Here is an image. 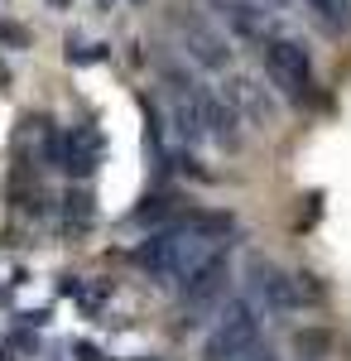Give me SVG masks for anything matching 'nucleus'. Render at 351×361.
<instances>
[{"mask_svg": "<svg viewBox=\"0 0 351 361\" xmlns=\"http://www.w3.org/2000/svg\"><path fill=\"white\" fill-rule=\"evenodd\" d=\"M49 5H54V10H63V5H68V0H49Z\"/></svg>", "mask_w": 351, "mask_h": 361, "instance_id": "f8f14e48", "label": "nucleus"}, {"mask_svg": "<svg viewBox=\"0 0 351 361\" xmlns=\"http://www.w3.org/2000/svg\"><path fill=\"white\" fill-rule=\"evenodd\" d=\"M197 97V116H202V130L221 145V149H241V111L231 106V97H216L207 87H192Z\"/></svg>", "mask_w": 351, "mask_h": 361, "instance_id": "423d86ee", "label": "nucleus"}, {"mask_svg": "<svg viewBox=\"0 0 351 361\" xmlns=\"http://www.w3.org/2000/svg\"><path fill=\"white\" fill-rule=\"evenodd\" d=\"M178 289H183V323H202V313L221 299V289H226V250H212L192 275L178 279Z\"/></svg>", "mask_w": 351, "mask_h": 361, "instance_id": "7ed1b4c3", "label": "nucleus"}, {"mask_svg": "<svg viewBox=\"0 0 351 361\" xmlns=\"http://www.w3.org/2000/svg\"><path fill=\"white\" fill-rule=\"evenodd\" d=\"M250 289H255V299H265V308H279V313H294L308 304L298 275H284L279 265H265V260L250 265Z\"/></svg>", "mask_w": 351, "mask_h": 361, "instance_id": "39448f33", "label": "nucleus"}, {"mask_svg": "<svg viewBox=\"0 0 351 361\" xmlns=\"http://www.w3.org/2000/svg\"><path fill=\"white\" fill-rule=\"evenodd\" d=\"M78 357H82V361H101V357H97V347H87V342L78 347Z\"/></svg>", "mask_w": 351, "mask_h": 361, "instance_id": "9b49d317", "label": "nucleus"}, {"mask_svg": "<svg viewBox=\"0 0 351 361\" xmlns=\"http://www.w3.org/2000/svg\"><path fill=\"white\" fill-rule=\"evenodd\" d=\"M173 29L183 34V49H188L192 63H202V68H212V73H221V68L231 63L226 39H221L207 20H197V15H188V10H178V15H173Z\"/></svg>", "mask_w": 351, "mask_h": 361, "instance_id": "20e7f679", "label": "nucleus"}, {"mask_svg": "<svg viewBox=\"0 0 351 361\" xmlns=\"http://www.w3.org/2000/svg\"><path fill=\"white\" fill-rule=\"evenodd\" d=\"M260 337V308L255 299H231L221 308V323H216L212 342H207V361H236L245 347H255Z\"/></svg>", "mask_w": 351, "mask_h": 361, "instance_id": "f03ea898", "label": "nucleus"}, {"mask_svg": "<svg viewBox=\"0 0 351 361\" xmlns=\"http://www.w3.org/2000/svg\"><path fill=\"white\" fill-rule=\"evenodd\" d=\"M68 222H78V226L92 222V197H87V193H73V197H68Z\"/></svg>", "mask_w": 351, "mask_h": 361, "instance_id": "9d476101", "label": "nucleus"}, {"mask_svg": "<svg viewBox=\"0 0 351 361\" xmlns=\"http://www.w3.org/2000/svg\"><path fill=\"white\" fill-rule=\"evenodd\" d=\"M97 145H101L97 130H73V135H68V154H63V169L78 173V178H87V173L97 169Z\"/></svg>", "mask_w": 351, "mask_h": 361, "instance_id": "6e6552de", "label": "nucleus"}, {"mask_svg": "<svg viewBox=\"0 0 351 361\" xmlns=\"http://www.w3.org/2000/svg\"><path fill=\"white\" fill-rule=\"evenodd\" d=\"M313 5V15L323 20L327 34H347L351 29V0H308Z\"/></svg>", "mask_w": 351, "mask_h": 361, "instance_id": "1a4fd4ad", "label": "nucleus"}, {"mask_svg": "<svg viewBox=\"0 0 351 361\" xmlns=\"http://www.w3.org/2000/svg\"><path fill=\"white\" fill-rule=\"evenodd\" d=\"M226 97H231V106H236V111H241L245 121H250V126H260V130L279 121V102H274L270 92L255 82V78H245V73L226 82Z\"/></svg>", "mask_w": 351, "mask_h": 361, "instance_id": "0eeeda50", "label": "nucleus"}, {"mask_svg": "<svg viewBox=\"0 0 351 361\" xmlns=\"http://www.w3.org/2000/svg\"><path fill=\"white\" fill-rule=\"evenodd\" d=\"M265 73L289 102L313 97V58L298 39H265Z\"/></svg>", "mask_w": 351, "mask_h": 361, "instance_id": "f257e3e1", "label": "nucleus"}]
</instances>
